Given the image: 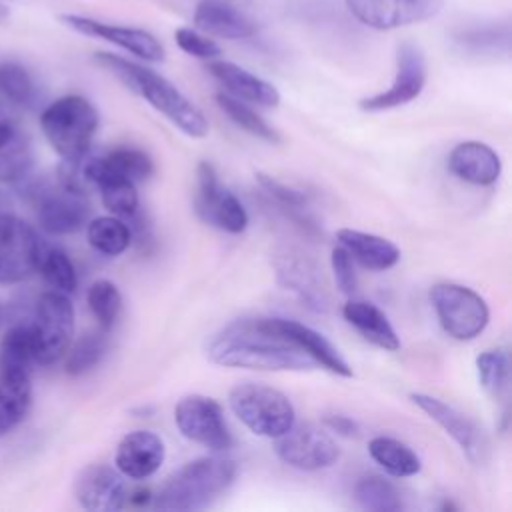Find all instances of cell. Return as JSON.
I'll use <instances>...</instances> for the list:
<instances>
[{
  "label": "cell",
  "mask_w": 512,
  "mask_h": 512,
  "mask_svg": "<svg viewBox=\"0 0 512 512\" xmlns=\"http://www.w3.org/2000/svg\"><path fill=\"white\" fill-rule=\"evenodd\" d=\"M214 364L248 370H312L318 364L288 336L278 332L270 318L236 320L220 330L206 348Z\"/></svg>",
  "instance_id": "cell-1"
},
{
  "label": "cell",
  "mask_w": 512,
  "mask_h": 512,
  "mask_svg": "<svg viewBox=\"0 0 512 512\" xmlns=\"http://www.w3.org/2000/svg\"><path fill=\"white\" fill-rule=\"evenodd\" d=\"M94 62L114 74L128 90L142 96L186 136L204 138L208 134V120L202 110L158 72L112 52H96Z\"/></svg>",
  "instance_id": "cell-2"
},
{
  "label": "cell",
  "mask_w": 512,
  "mask_h": 512,
  "mask_svg": "<svg viewBox=\"0 0 512 512\" xmlns=\"http://www.w3.org/2000/svg\"><path fill=\"white\" fill-rule=\"evenodd\" d=\"M236 476V462L228 456H202L174 472L154 496V508L190 512L206 508Z\"/></svg>",
  "instance_id": "cell-3"
},
{
  "label": "cell",
  "mask_w": 512,
  "mask_h": 512,
  "mask_svg": "<svg viewBox=\"0 0 512 512\" xmlns=\"http://www.w3.org/2000/svg\"><path fill=\"white\" fill-rule=\"evenodd\" d=\"M40 126L62 160H80L98 130V112L84 96L68 94L42 110Z\"/></svg>",
  "instance_id": "cell-4"
},
{
  "label": "cell",
  "mask_w": 512,
  "mask_h": 512,
  "mask_svg": "<svg viewBox=\"0 0 512 512\" xmlns=\"http://www.w3.org/2000/svg\"><path fill=\"white\" fill-rule=\"evenodd\" d=\"M16 186L34 204L38 224L48 234L66 236L88 224L90 202L86 194L74 192L58 180L50 182L46 178H32L30 174Z\"/></svg>",
  "instance_id": "cell-5"
},
{
  "label": "cell",
  "mask_w": 512,
  "mask_h": 512,
  "mask_svg": "<svg viewBox=\"0 0 512 512\" xmlns=\"http://www.w3.org/2000/svg\"><path fill=\"white\" fill-rule=\"evenodd\" d=\"M228 404L234 416L256 436L278 438L296 420L290 398L266 384L242 382L228 394Z\"/></svg>",
  "instance_id": "cell-6"
},
{
  "label": "cell",
  "mask_w": 512,
  "mask_h": 512,
  "mask_svg": "<svg viewBox=\"0 0 512 512\" xmlns=\"http://www.w3.org/2000/svg\"><path fill=\"white\" fill-rule=\"evenodd\" d=\"M30 330L36 364L48 366L60 360L74 336V306L68 294L58 290L44 292L36 304Z\"/></svg>",
  "instance_id": "cell-7"
},
{
  "label": "cell",
  "mask_w": 512,
  "mask_h": 512,
  "mask_svg": "<svg viewBox=\"0 0 512 512\" xmlns=\"http://www.w3.org/2000/svg\"><path fill=\"white\" fill-rule=\"evenodd\" d=\"M430 300L440 326L454 340H474L490 320L486 300L468 286L440 282L430 290Z\"/></svg>",
  "instance_id": "cell-8"
},
{
  "label": "cell",
  "mask_w": 512,
  "mask_h": 512,
  "mask_svg": "<svg viewBox=\"0 0 512 512\" xmlns=\"http://www.w3.org/2000/svg\"><path fill=\"white\" fill-rule=\"evenodd\" d=\"M174 422L184 438L204 448L226 452L234 446L222 406L210 396L188 394L180 398L174 408Z\"/></svg>",
  "instance_id": "cell-9"
},
{
  "label": "cell",
  "mask_w": 512,
  "mask_h": 512,
  "mask_svg": "<svg viewBox=\"0 0 512 512\" xmlns=\"http://www.w3.org/2000/svg\"><path fill=\"white\" fill-rule=\"evenodd\" d=\"M42 240L14 212L0 214V284H16L38 268Z\"/></svg>",
  "instance_id": "cell-10"
},
{
  "label": "cell",
  "mask_w": 512,
  "mask_h": 512,
  "mask_svg": "<svg viewBox=\"0 0 512 512\" xmlns=\"http://www.w3.org/2000/svg\"><path fill=\"white\" fill-rule=\"evenodd\" d=\"M426 76L428 68L422 48L412 40H404L396 48V74L390 88L362 98L358 106L364 112H382L404 106L422 94Z\"/></svg>",
  "instance_id": "cell-11"
},
{
  "label": "cell",
  "mask_w": 512,
  "mask_h": 512,
  "mask_svg": "<svg viewBox=\"0 0 512 512\" xmlns=\"http://www.w3.org/2000/svg\"><path fill=\"white\" fill-rule=\"evenodd\" d=\"M198 192L196 212L198 216L230 234H240L248 226V214L240 200L220 184L218 174L210 162H200L196 168Z\"/></svg>",
  "instance_id": "cell-12"
},
{
  "label": "cell",
  "mask_w": 512,
  "mask_h": 512,
  "mask_svg": "<svg viewBox=\"0 0 512 512\" xmlns=\"http://www.w3.org/2000/svg\"><path fill=\"white\" fill-rule=\"evenodd\" d=\"M274 440L278 458L296 470H322L340 458L338 444L324 430L312 424H292Z\"/></svg>",
  "instance_id": "cell-13"
},
{
  "label": "cell",
  "mask_w": 512,
  "mask_h": 512,
  "mask_svg": "<svg viewBox=\"0 0 512 512\" xmlns=\"http://www.w3.org/2000/svg\"><path fill=\"white\" fill-rule=\"evenodd\" d=\"M348 12L374 30H394L432 20L444 0H344Z\"/></svg>",
  "instance_id": "cell-14"
},
{
  "label": "cell",
  "mask_w": 512,
  "mask_h": 512,
  "mask_svg": "<svg viewBox=\"0 0 512 512\" xmlns=\"http://www.w3.org/2000/svg\"><path fill=\"white\" fill-rule=\"evenodd\" d=\"M60 22L78 34L106 40L144 62H162L166 56L162 42L144 28L110 24L80 14H60Z\"/></svg>",
  "instance_id": "cell-15"
},
{
  "label": "cell",
  "mask_w": 512,
  "mask_h": 512,
  "mask_svg": "<svg viewBox=\"0 0 512 512\" xmlns=\"http://www.w3.org/2000/svg\"><path fill=\"white\" fill-rule=\"evenodd\" d=\"M410 400L460 446V450L472 464L484 462L488 452V440L484 430L470 416L430 394L412 392Z\"/></svg>",
  "instance_id": "cell-16"
},
{
  "label": "cell",
  "mask_w": 512,
  "mask_h": 512,
  "mask_svg": "<svg viewBox=\"0 0 512 512\" xmlns=\"http://www.w3.org/2000/svg\"><path fill=\"white\" fill-rule=\"evenodd\" d=\"M274 270L278 284L292 292L306 308L314 312L328 310V294L324 290L318 268L312 260L302 256L296 250H282L274 254Z\"/></svg>",
  "instance_id": "cell-17"
},
{
  "label": "cell",
  "mask_w": 512,
  "mask_h": 512,
  "mask_svg": "<svg viewBox=\"0 0 512 512\" xmlns=\"http://www.w3.org/2000/svg\"><path fill=\"white\" fill-rule=\"evenodd\" d=\"M74 496L82 508L94 512H114L128 502L124 476L106 464L86 466L74 482Z\"/></svg>",
  "instance_id": "cell-18"
},
{
  "label": "cell",
  "mask_w": 512,
  "mask_h": 512,
  "mask_svg": "<svg viewBox=\"0 0 512 512\" xmlns=\"http://www.w3.org/2000/svg\"><path fill=\"white\" fill-rule=\"evenodd\" d=\"M166 458L164 440L150 430L128 432L116 446V470L132 480H144L156 474Z\"/></svg>",
  "instance_id": "cell-19"
},
{
  "label": "cell",
  "mask_w": 512,
  "mask_h": 512,
  "mask_svg": "<svg viewBox=\"0 0 512 512\" xmlns=\"http://www.w3.org/2000/svg\"><path fill=\"white\" fill-rule=\"evenodd\" d=\"M192 18L200 32L226 40H244L258 32L256 22L228 0H200Z\"/></svg>",
  "instance_id": "cell-20"
},
{
  "label": "cell",
  "mask_w": 512,
  "mask_h": 512,
  "mask_svg": "<svg viewBox=\"0 0 512 512\" xmlns=\"http://www.w3.org/2000/svg\"><path fill=\"white\" fill-rule=\"evenodd\" d=\"M208 72L224 86V90L244 102L274 108L280 104V92L268 80L252 74L250 70L228 62V60H208Z\"/></svg>",
  "instance_id": "cell-21"
},
{
  "label": "cell",
  "mask_w": 512,
  "mask_h": 512,
  "mask_svg": "<svg viewBox=\"0 0 512 512\" xmlns=\"http://www.w3.org/2000/svg\"><path fill=\"white\" fill-rule=\"evenodd\" d=\"M450 172L474 186H490L498 180L502 172V162L498 154L484 142L466 140L452 148L448 156Z\"/></svg>",
  "instance_id": "cell-22"
},
{
  "label": "cell",
  "mask_w": 512,
  "mask_h": 512,
  "mask_svg": "<svg viewBox=\"0 0 512 512\" xmlns=\"http://www.w3.org/2000/svg\"><path fill=\"white\" fill-rule=\"evenodd\" d=\"M30 136L12 114L0 108V182L18 184L32 170Z\"/></svg>",
  "instance_id": "cell-23"
},
{
  "label": "cell",
  "mask_w": 512,
  "mask_h": 512,
  "mask_svg": "<svg viewBox=\"0 0 512 512\" xmlns=\"http://www.w3.org/2000/svg\"><path fill=\"white\" fill-rule=\"evenodd\" d=\"M84 176L90 182V186H96V180L104 176H120L128 178L132 182H144L152 176L154 164L152 158L136 148H116L104 156L96 158H82Z\"/></svg>",
  "instance_id": "cell-24"
},
{
  "label": "cell",
  "mask_w": 512,
  "mask_h": 512,
  "mask_svg": "<svg viewBox=\"0 0 512 512\" xmlns=\"http://www.w3.org/2000/svg\"><path fill=\"white\" fill-rule=\"evenodd\" d=\"M270 322L278 332H282L292 342H296L318 366L344 378L352 376V368L348 366V362L340 356V352L332 346V342L320 332H316L314 328L288 318H270Z\"/></svg>",
  "instance_id": "cell-25"
},
{
  "label": "cell",
  "mask_w": 512,
  "mask_h": 512,
  "mask_svg": "<svg viewBox=\"0 0 512 512\" xmlns=\"http://www.w3.org/2000/svg\"><path fill=\"white\" fill-rule=\"evenodd\" d=\"M336 238L342 248L352 256V260L368 270L382 272L396 266L400 260V248L384 236L352 228H340L336 232Z\"/></svg>",
  "instance_id": "cell-26"
},
{
  "label": "cell",
  "mask_w": 512,
  "mask_h": 512,
  "mask_svg": "<svg viewBox=\"0 0 512 512\" xmlns=\"http://www.w3.org/2000/svg\"><path fill=\"white\" fill-rule=\"evenodd\" d=\"M32 406L30 370L2 368L0 370V438L12 432Z\"/></svg>",
  "instance_id": "cell-27"
},
{
  "label": "cell",
  "mask_w": 512,
  "mask_h": 512,
  "mask_svg": "<svg viewBox=\"0 0 512 512\" xmlns=\"http://www.w3.org/2000/svg\"><path fill=\"white\" fill-rule=\"evenodd\" d=\"M342 316L370 344L390 352L400 348V338L396 330L392 328L388 316L376 304L366 300H348L342 308Z\"/></svg>",
  "instance_id": "cell-28"
},
{
  "label": "cell",
  "mask_w": 512,
  "mask_h": 512,
  "mask_svg": "<svg viewBox=\"0 0 512 512\" xmlns=\"http://www.w3.org/2000/svg\"><path fill=\"white\" fill-rule=\"evenodd\" d=\"M452 38L464 54L476 58H506L510 54V24L506 20L464 26Z\"/></svg>",
  "instance_id": "cell-29"
},
{
  "label": "cell",
  "mask_w": 512,
  "mask_h": 512,
  "mask_svg": "<svg viewBox=\"0 0 512 512\" xmlns=\"http://www.w3.org/2000/svg\"><path fill=\"white\" fill-rule=\"evenodd\" d=\"M368 452L378 466H382L390 476L396 478L414 476L422 468L418 454L408 444L390 436L372 438L368 442Z\"/></svg>",
  "instance_id": "cell-30"
},
{
  "label": "cell",
  "mask_w": 512,
  "mask_h": 512,
  "mask_svg": "<svg viewBox=\"0 0 512 512\" xmlns=\"http://www.w3.org/2000/svg\"><path fill=\"white\" fill-rule=\"evenodd\" d=\"M88 242L104 256H118L132 242L130 226L118 216H100L88 222Z\"/></svg>",
  "instance_id": "cell-31"
},
{
  "label": "cell",
  "mask_w": 512,
  "mask_h": 512,
  "mask_svg": "<svg viewBox=\"0 0 512 512\" xmlns=\"http://www.w3.org/2000/svg\"><path fill=\"white\" fill-rule=\"evenodd\" d=\"M216 104L220 106V110L236 124L240 126L242 130H246L248 134L260 138V140H266V142H272V144H278L280 142V136L278 132L258 114L254 112L244 100L228 94V92H218L216 94Z\"/></svg>",
  "instance_id": "cell-32"
},
{
  "label": "cell",
  "mask_w": 512,
  "mask_h": 512,
  "mask_svg": "<svg viewBox=\"0 0 512 512\" xmlns=\"http://www.w3.org/2000/svg\"><path fill=\"white\" fill-rule=\"evenodd\" d=\"M102 198V204L112 212V216H118L122 220H130L138 208V192L136 182L120 176H104L96 180V186Z\"/></svg>",
  "instance_id": "cell-33"
},
{
  "label": "cell",
  "mask_w": 512,
  "mask_h": 512,
  "mask_svg": "<svg viewBox=\"0 0 512 512\" xmlns=\"http://www.w3.org/2000/svg\"><path fill=\"white\" fill-rule=\"evenodd\" d=\"M36 270H40L42 278L52 286V290L64 294H72L76 290V268L64 250L44 244Z\"/></svg>",
  "instance_id": "cell-34"
},
{
  "label": "cell",
  "mask_w": 512,
  "mask_h": 512,
  "mask_svg": "<svg viewBox=\"0 0 512 512\" xmlns=\"http://www.w3.org/2000/svg\"><path fill=\"white\" fill-rule=\"evenodd\" d=\"M354 496L358 504L366 510L374 512H398L402 508V500L394 484H390L386 478L370 474L356 482Z\"/></svg>",
  "instance_id": "cell-35"
},
{
  "label": "cell",
  "mask_w": 512,
  "mask_h": 512,
  "mask_svg": "<svg viewBox=\"0 0 512 512\" xmlns=\"http://www.w3.org/2000/svg\"><path fill=\"white\" fill-rule=\"evenodd\" d=\"M36 364L34 340L30 324H14L2 338L0 344V366L2 368H22L30 370Z\"/></svg>",
  "instance_id": "cell-36"
},
{
  "label": "cell",
  "mask_w": 512,
  "mask_h": 512,
  "mask_svg": "<svg viewBox=\"0 0 512 512\" xmlns=\"http://www.w3.org/2000/svg\"><path fill=\"white\" fill-rule=\"evenodd\" d=\"M0 90L18 108H32L38 102V86L34 78L16 62L0 66Z\"/></svg>",
  "instance_id": "cell-37"
},
{
  "label": "cell",
  "mask_w": 512,
  "mask_h": 512,
  "mask_svg": "<svg viewBox=\"0 0 512 512\" xmlns=\"http://www.w3.org/2000/svg\"><path fill=\"white\" fill-rule=\"evenodd\" d=\"M476 370H478V380L482 388L490 396L504 398L508 394L510 362H508V354L502 348L482 352L476 358Z\"/></svg>",
  "instance_id": "cell-38"
},
{
  "label": "cell",
  "mask_w": 512,
  "mask_h": 512,
  "mask_svg": "<svg viewBox=\"0 0 512 512\" xmlns=\"http://www.w3.org/2000/svg\"><path fill=\"white\" fill-rule=\"evenodd\" d=\"M108 340H106V330L100 332H88L80 336L72 348H68L66 356V372L70 376H82L90 372L106 354Z\"/></svg>",
  "instance_id": "cell-39"
},
{
  "label": "cell",
  "mask_w": 512,
  "mask_h": 512,
  "mask_svg": "<svg viewBox=\"0 0 512 512\" xmlns=\"http://www.w3.org/2000/svg\"><path fill=\"white\" fill-rule=\"evenodd\" d=\"M88 306L94 314V318L98 320L102 330H110L122 310V296L116 288V284H112L110 280H96L90 288H88Z\"/></svg>",
  "instance_id": "cell-40"
},
{
  "label": "cell",
  "mask_w": 512,
  "mask_h": 512,
  "mask_svg": "<svg viewBox=\"0 0 512 512\" xmlns=\"http://www.w3.org/2000/svg\"><path fill=\"white\" fill-rule=\"evenodd\" d=\"M174 40L182 52H186L188 56L200 58V60H214L222 54V48L216 44V40H212L208 34H202L200 30H194L188 26L176 28Z\"/></svg>",
  "instance_id": "cell-41"
},
{
  "label": "cell",
  "mask_w": 512,
  "mask_h": 512,
  "mask_svg": "<svg viewBox=\"0 0 512 512\" xmlns=\"http://www.w3.org/2000/svg\"><path fill=\"white\" fill-rule=\"evenodd\" d=\"M330 264H332V272H334V280H336L338 290L346 296L356 294L358 280H356V272H354V266H352V256L342 246H338V248L332 250Z\"/></svg>",
  "instance_id": "cell-42"
},
{
  "label": "cell",
  "mask_w": 512,
  "mask_h": 512,
  "mask_svg": "<svg viewBox=\"0 0 512 512\" xmlns=\"http://www.w3.org/2000/svg\"><path fill=\"white\" fill-rule=\"evenodd\" d=\"M258 182L260 186L280 204L290 206V208H302L308 202V194L298 190V188H290L278 180H274L268 174H258Z\"/></svg>",
  "instance_id": "cell-43"
},
{
  "label": "cell",
  "mask_w": 512,
  "mask_h": 512,
  "mask_svg": "<svg viewBox=\"0 0 512 512\" xmlns=\"http://www.w3.org/2000/svg\"><path fill=\"white\" fill-rule=\"evenodd\" d=\"M324 424L332 432H336L340 436H346V438H352V436L360 434V426L352 418L342 416V414H328V416H324Z\"/></svg>",
  "instance_id": "cell-44"
},
{
  "label": "cell",
  "mask_w": 512,
  "mask_h": 512,
  "mask_svg": "<svg viewBox=\"0 0 512 512\" xmlns=\"http://www.w3.org/2000/svg\"><path fill=\"white\" fill-rule=\"evenodd\" d=\"M6 212H12V198L8 192L0 188V214H6Z\"/></svg>",
  "instance_id": "cell-45"
},
{
  "label": "cell",
  "mask_w": 512,
  "mask_h": 512,
  "mask_svg": "<svg viewBox=\"0 0 512 512\" xmlns=\"http://www.w3.org/2000/svg\"><path fill=\"white\" fill-rule=\"evenodd\" d=\"M10 16V8L6 6V0H0V22H4Z\"/></svg>",
  "instance_id": "cell-46"
},
{
  "label": "cell",
  "mask_w": 512,
  "mask_h": 512,
  "mask_svg": "<svg viewBox=\"0 0 512 512\" xmlns=\"http://www.w3.org/2000/svg\"><path fill=\"white\" fill-rule=\"evenodd\" d=\"M2 322H4V308H2V304H0V326H2Z\"/></svg>",
  "instance_id": "cell-47"
},
{
  "label": "cell",
  "mask_w": 512,
  "mask_h": 512,
  "mask_svg": "<svg viewBox=\"0 0 512 512\" xmlns=\"http://www.w3.org/2000/svg\"><path fill=\"white\" fill-rule=\"evenodd\" d=\"M228 2H230V0H228Z\"/></svg>",
  "instance_id": "cell-48"
}]
</instances>
